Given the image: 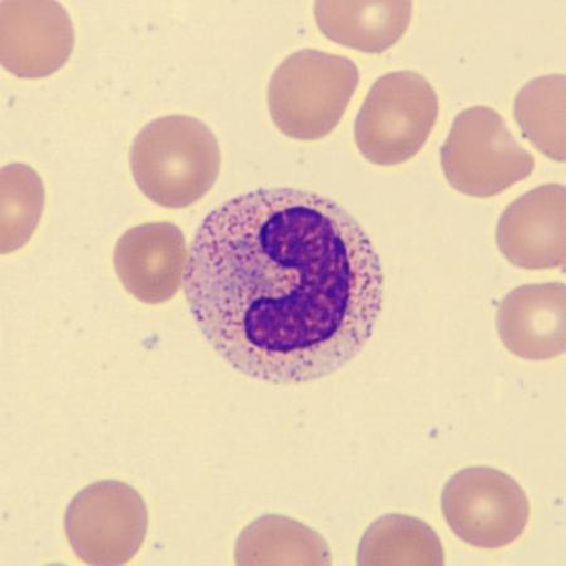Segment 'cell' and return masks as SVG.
<instances>
[{
    "mask_svg": "<svg viewBox=\"0 0 566 566\" xmlns=\"http://www.w3.org/2000/svg\"><path fill=\"white\" fill-rule=\"evenodd\" d=\"M2 65L21 78H42L66 65L75 29L57 2H3L0 6Z\"/></svg>",
    "mask_w": 566,
    "mask_h": 566,
    "instance_id": "obj_7",
    "label": "cell"
},
{
    "mask_svg": "<svg viewBox=\"0 0 566 566\" xmlns=\"http://www.w3.org/2000/svg\"><path fill=\"white\" fill-rule=\"evenodd\" d=\"M440 115L436 90L415 71L377 80L355 122V142L376 166H399L422 150Z\"/></svg>",
    "mask_w": 566,
    "mask_h": 566,
    "instance_id": "obj_4",
    "label": "cell"
},
{
    "mask_svg": "<svg viewBox=\"0 0 566 566\" xmlns=\"http://www.w3.org/2000/svg\"><path fill=\"white\" fill-rule=\"evenodd\" d=\"M410 2H317L319 31L346 48L382 53L403 36L412 20Z\"/></svg>",
    "mask_w": 566,
    "mask_h": 566,
    "instance_id": "obj_11",
    "label": "cell"
},
{
    "mask_svg": "<svg viewBox=\"0 0 566 566\" xmlns=\"http://www.w3.org/2000/svg\"><path fill=\"white\" fill-rule=\"evenodd\" d=\"M185 286L216 353L272 385L343 369L371 339L385 297L361 224L334 200L292 188L250 191L209 213Z\"/></svg>",
    "mask_w": 566,
    "mask_h": 566,
    "instance_id": "obj_1",
    "label": "cell"
},
{
    "mask_svg": "<svg viewBox=\"0 0 566 566\" xmlns=\"http://www.w3.org/2000/svg\"><path fill=\"white\" fill-rule=\"evenodd\" d=\"M359 78L349 59L316 50L291 54L269 84L272 120L289 138L323 139L339 125Z\"/></svg>",
    "mask_w": 566,
    "mask_h": 566,
    "instance_id": "obj_3",
    "label": "cell"
},
{
    "mask_svg": "<svg viewBox=\"0 0 566 566\" xmlns=\"http://www.w3.org/2000/svg\"><path fill=\"white\" fill-rule=\"evenodd\" d=\"M564 75H547L528 81L518 91L514 116L525 138L552 160L565 161Z\"/></svg>",
    "mask_w": 566,
    "mask_h": 566,
    "instance_id": "obj_13",
    "label": "cell"
},
{
    "mask_svg": "<svg viewBox=\"0 0 566 566\" xmlns=\"http://www.w3.org/2000/svg\"><path fill=\"white\" fill-rule=\"evenodd\" d=\"M133 177L143 195L166 208H187L214 186L221 149L214 134L196 117L155 118L136 135L130 150Z\"/></svg>",
    "mask_w": 566,
    "mask_h": 566,
    "instance_id": "obj_2",
    "label": "cell"
},
{
    "mask_svg": "<svg viewBox=\"0 0 566 566\" xmlns=\"http://www.w3.org/2000/svg\"><path fill=\"white\" fill-rule=\"evenodd\" d=\"M563 282L520 286L502 300L496 324L502 344L518 358L551 360L565 352Z\"/></svg>",
    "mask_w": 566,
    "mask_h": 566,
    "instance_id": "obj_10",
    "label": "cell"
},
{
    "mask_svg": "<svg viewBox=\"0 0 566 566\" xmlns=\"http://www.w3.org/2000/svg\"><path fill=\"white\" fill-rule=\"evenodd\" d=\"M442 513L462 542L480 549H501L523 535L532 507L526 492L507 473L469 468L447 481Z\"/></svg>",
    "mask_w": 566,
    "mask_h": 566,
    "instance_id": "obj_6",
    "label": "cell"
},
{
    "mask_svg": "<svg viewBox=\"0 0 566 566\" xmlns=\"http://www.w3.org/2000/svg\"><path fill=\"white\" fill-rule=\"evenodd\" d=\"M565 187L547 185L527 191L500 217L499 250L525 270L563 268L566 261Z\"/></svg>",
    "mask_w": 566,
    "mask_h": 566,
    "instance_id": "obj_8",
    "label": "cell"
},
{
    "mask_svg": "<svg viewBox=\"0 0 566 566\" xmlns=\"http://www.w3.org/2000/svg\"><path fill=\"white\" fill-rule=\"evenodd\" d=\"M359 565H443L440 537L422 520L387 515L365 532L358 553Z\"/></svg>",
    "mask_w": 566,
    "mask_h": 566,
    "instance_id": "obj_12",
    "label": "cell"
},
{
    "mask_svg": "<svg viewBox=\"0 0 566 566\" xmlns=\"http://www.w3.org/2000/svg\"><path fill=\"white\" fill-rule=\"evenodd\" d=\"M114 264L118 280L133 296L149 305L166 303L186 277L185 234L168 222L134 227L117 241Z\"/></svg>",
    "mask_w": 566,
    "mask_h": 566,
    "instance_id": "obj_9",
    "label": "cell"
},
{
    "mask_svg": "<svg viewBox=\"0 0 566 566\" xmlns=\"http://www.w3.org/2000/svg\"><path fill=\"white\" fill-rule=\"evenodd\" d=\"M441 166L461 195L491 198L531 177L535 159L494 108L474 106L454 118L441 148Z\"/></svg>",
    "mask_w": 566,
    "mask_h": 566,
    "instance_id": "obj_5",
    "label": "cell"
},
{
    "mask_svg": "<svg viewBox=\"0 0 566 566\" xmlns=\"http://www.w3.org/2000/svg\"><path fill=\"white\" fill-rule=\"evenodd\" d=\"M44 206L43 182L30 167L2 170V252L21 249L31 239Z\"/></svg>",
    "mask_w": 566,
    "mask_h": 566,
    "instance_id": "obj_14",
    "label": "cell"
}]
</instances>
